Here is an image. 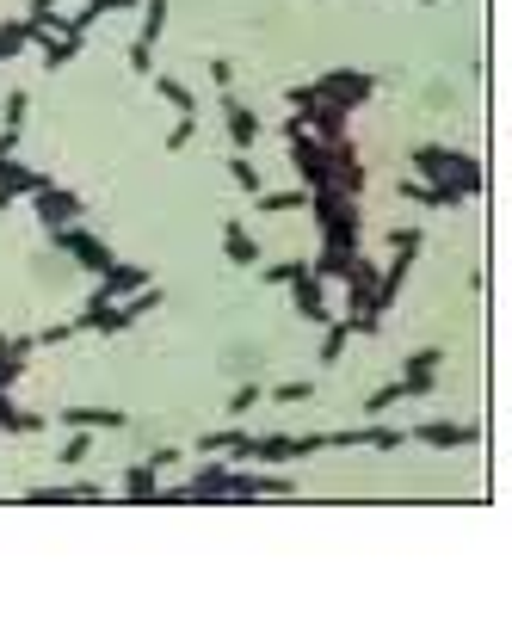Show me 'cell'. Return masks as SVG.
Segmentation results:
<instances>
[{
    "label": "cell",
    "instance_id": "cell-4",
    "mask_svg": "<svg viewBox=\"0 0 512 623\" xmlns=\"http://www.w3.org/2000/svg\"><path fill=\"white\" fill-rule=\"evenodd\" d=\"M31 210H38V223H44V235H50V229H68V223H81L87 198H81V192H68V186H50V179H44V186L31 192Z\"/></svg>",
    "mask_w": 512,
    "mask_h": 623
},
{
    "label": "cell",
    "instance_id": "cell-36",
    "mask_svg": "<svg viewBox=\"0 0 512 623\" xmlns=\"http://www.w3.org/2000/svg\"><path fill=\"white\" fill-rule=\"evenodd\" d=\"M198 136V118H179L173 130H167V149H186V142Z\"/></svg>",
    "mask_w": 512,
    "mask_h": 623
},
{
    "label": "cell",
    "instance_id": "cell-41",
    "mask_svg": "<svg viewBox=\"0 0 512 623\" xmlns=\"http://www.w3.org/2000/svg\"><path fill=\"white\" fill-rule=\"evenodd\" d=\"M420 7H432V0H420Z\"/></svg>",
    "mask_w": 512,
    "mask_h": 623
},
{
    "label": "cell",
    "instance_id": "cell-21",
    "mask_svg": "<svg viewBox=\"0 0 512 623\" xmlns=\"http://www.w3.org/2000/svg\"><path fill=\"white\" fill-rule=\"evenodd\" d=\"M0 432H44V414H25V408H13L7 401V389H0Z\"/></svg>",
    "mask_w": 512,
    "mask_h": 623
},
{
    "label": "cell",
    "instance_id": "cell-14",
    "mask_svg": "<svg viewBox=\"0 0 512 623\" xmlns=\"http://www.w3.org/2000/svg\"><path fill=\"white\" fill-rule=\"evenodd\" d=\"M62 426H81V432H124V408H62Z\"/></svg>",
    "mask_w": 512,
    "mask_h": 623
},
{
    "label": "cell",
    "instance_id": "cell-18",
    "mask_svg": "<svg viewBox=\"0 0 512 623\" xmlns=\"http://www.w3.org/2000/svg\"><path fill=\"white\" fill-rule=\"evenodd\" d=\"M223 253H229V266H260V241H253L241 223L223 229Z\"/></svg>",
    "mask_w": 512,
    "mask_h": 623
},
{
    "label": "cell",
    "instance_id": "cell-31",
    "mask_svg": "<svg viewBox=\"0 0 512 623\" xmlns=\"http://www.w3.org/2000/svg\"><path fill=\"white\" fill-rule=\"evenodd\" d=\"M0 118H7V130H19L31 118V93H7V105H0Z\"/></svg>",
    "mask_w": 512,
    "mask_h": 623
},
{
    "label": "cell",
    "instance_id": "cell-26",
    "mask_svg": "<svg viewBox=\"0 0 512 623\" xmlns=\"http://www.w3.org/2000/svg\"><path fill=\"white\" fill-rule=\"evenodd\" d=\"M142 7H149V13H142V38L136 44H161V31H167V0H142Z\"/></svg>",
    "mask_w": 512,
    "mask_h": 623
},
{
    "label": "cell",
    "instance_id": "cell-5",
    "mask_svg": "<svg viewBox=\"0 0 512 623\" xmlns=\"http://www.w3.org/2000/svg\"><path fill=\"white\" fill-rule=\"evenodd\" d=\"M408 445H432V451H463V445H482V426H457V420H420L408 432Z\"/></svg>",
    "mask_w": 512,
    "mask_h": 623
},
{
    "label": "cell",
    "instance_id": "cell-25",
    "mask_svg": "<svg viewBox=\"0 0 512 623\" xmlns=\"http://www.w3.org/2000/svg\"><path fill=\"white\" fill-rule=\"evenodd\" d=\"M130 7H142V0H87V7L75 13V25H81V31H93L105 13H130Z\"/></svg>",
    "mask_w": 512,
    "mask_h": 623
},
{
    "label": "cell",
    "instance_id": "cell-24",
    "mask_svg": "<svg viewBox=\"0 0 512 623\" xmlns=\"http://www.w3.org/2000/svg\"><path fill=\"white\" fill-rule=\"evenodd\" d=\"M56 457H62V469H75V463H87L93 457V438L81 432V426H68V438L56 445Z\"/></svg>",
    "mask_w": 512,
    "mask_h": 623
},
{
    "label": "cell",
    "instance_id": "cell-38",
    "mask_svg": "<svg viewBox=\"0 0 512 623\" xmlns=\"http://www.w3.org/2000/svg\"><path fill=\"white\" fill-rule=\"evenodd\" d=\"M173 463H179V445H155V451H149V469H161V475H167Z\"/></svg>",
    "mask_w": 512,
    "mask_h": 623
},
{
    "label": "cell",
    "instance_id": "cell-29",
    "mask_svg": "<svg viewBox=\"0 0 512 623\" xmlns=\"http://www.w3.org/2000/svg\"><path fill=\"white\" fill-rule=\"evenodd\" d=\"M75 334H87V315H68V321H56V327H44L38 334V346H68Z\"/></svg>",
    "mask_w": 512,
    "mask_h": 623
},
{
    "label": "cell",
    "instance_id": "cell-13",
    "mask_svg": "<svg viewBox=\"0 0 512 623\" xmlns=\"http://www.w3.org/2000/svg\"><path fill=\"white\" fill-rule=\"evenodd\" d=\"M25 500H31V506H93V500H105V488H93V482H68V488H31Z\"/></svg>",
    "mask_w": 512,
    "mask_h": 623
},
{
    "label": "cell",
    "instance_id": "cell-32",
    "mask_svg": "<svg viewBox=\"0 0 512 623\" xmlns=\"http://www.w3.org/2000/svg\"><path fill=\"white\" fill-rule=\"evenodd\" d=\"M309 395H315L309 383H278V389H272L266 401H278V408H297V401H309Z\"/></svg>",
    "mask_w": 512,
    "mask_h": 623
},
{
    "label": "cell",
    "instance_id": "cell-22",
    "mask_svg": "<svg viewBox=\"0 0 512 623\" xmlns=\"http://www.w3.org/2000/svg\"><path fill=\"white\" fill-rule=\"evenodd\" d=\"M346 346H352V327H346V321H327V334H321V346H315V352H321V364H340V358H346Z\"/></svg>",
    "mask_w": 512,
    "mask_h": 623
},
{
    "label": "cell",
    "instance_id": "cell-34",
    "mask_svg": "<svg viewBox=\"0 0 512 623\" xmlns=\"http://www.w3.org/2000/svg\"><path fill=\"white\" fill-rule=\"evenodd\" d=\"M297 272H309V260H278V266H266V284H290Z\"/></svg>",
    "mask_w": 512,
    "mask_h": 623
},
{
    "label": "cell",
    "instance_id": "cell-3",
    "mask_svg": "<svg viewBox=\"0 0 512 623\" xmlns=\"http://www.w3.org/2000/svg\"><path fill=\"white\" fill-rule=\"evenodd\" d=\"M315 93L334 99L340 112H358V105L377 93V75H358V68H327V75H315Z\"/></svg>",
    "mask_w": 512,
    "mask_h": 623
},
{
    "label": "cell",
    "instance_id": "cell-12",
    "mask_svg": "<svg viewBox=\"0 0 512 623\" xmlns=\"http://www.w3.org/2000/svg\"><path fill=\"white\" fill-rule=\"evenodd\" d=\"M38 44H44V68H68L87 50V31H38Z\"/></svg>",
    "mask_w": 512,
    "mask_h": 623
},
{
    "label": "cell",
    "instance_id": "cell-19",
    "mask_svg": "<svg viewBox=\"0 0 512 623\" xmlns=\"http://www.w3.org/2000/svg\"><path fill=\"white\" fill-rule=\"evenodd\" d=\"M401 445H408V432H395V426H377V420L358 426V451H401Z\"/></svg>",
    "mask_w": 512,
    "mask_h": 623
},
{
    "label": "cell",
    "instance_id": "cell-30",
    "mask_svg": "<svg viewBox=\"0 0 512 623\" xmlns=\"http://www.w3.org/2000/svg\"><path fill=\"white\" fill-rule=\"evenodd\" d=\"M229 173H235V186H241L247 198H260V192H266V179H260V167H253L247 155H235V161H229Z\"/></svg>",
    "mask_w": 512,
    "mask_h": 623
},
{
    "label": "cell",
    "instance_id": "cell-35",
    "mask_svg": "<svg viewBox=\"0 0 512 623\" xmlns=\"http://www.w3.org/2000/svg\"><path fill=\"white\" fill-rule=\"evenodd\" d=\"M408 364H420V371H438V364H445V346H414Z\"/></svg>",
    "mask_w": 512,
    "mask_h": 623
},
{
    "label": "cell",
    "instance_id": "cell-10",
    "mask_svg": "<svg viewBox=\"0 0 512 623\" xmlns=\"http://www.w3.org/2000/svg\"><path fill=\"white\" fill-rule=\"evenodd\" d=\"M229 475H235V463H223V457H210L192 482H186V494L192 500H229Z\"/></svg>",
    "mask_w": 512,
    "mask_h": 623
},
{
    "label": "cell",
    "instance_id": "cell-11",
    "mask_svg": "<svg viewBox=\"0 0 512 623\" xmlns=\"http://www.w3.org/2000/svg\"><path fill=\"white\" fill-rule=\"evenodd\" d=\"M38 186H44V173H38V167H19V161H7V167H0V210H13L19 198H31Z\"/></svg>",
    "mask_w": 512,
    "mask_h": 623
},
{
    "label": "cell",
    "instance_id": "cell-20",
    "mask_svg": "<svg viewBox=\"0 0 512 623\" xmlns=\"http://www.w3.org/2000/svg\"><path fill=\"white\" fill-rule=\"evenodd\" d=\"M155 93L173 105L179 118H198V99H192V87H186V81H173V75H155Z\"/></svg>",
    "mask_w": 512,
    "mask_h": 623
},
{
    "label": "cell",
    "instance_id": "cell-28",
    "mask_svg": "<svg viewBox=\"0 0 512 623\" xmlns=\"http://www.w3.org/2000/svg\"><path fill=\"white\" fill-rule=\"evenodd\" d=\"M253 204H260L266 216H278V210H303V204H309V186H297V192H260Z\"/></svg>",
    "mask_w": 512,
    "mask_h": 623
},
{
    "label": "cell",
    "instance_id": "cell-33",
    "mask_svg": "<svg viewBox=\"0 0 512 623\" xmlns=\"http://www.w3.org/2000/svg\"><path fill=\"white\" fill-rule=\"evenodd\" d=\"M253 401H266V389H260V383H241V389H235V395H229V414H235V420H241V414H247V408H253Z\"/></svg>",
    "mask_w": 512,
    "mask_h": 623
},
{
    "label": "cell",
    "instance_id": "cell-2",
    "mask_svg": "<svg viewBox=\"0 0 512 623\" xmlns=\"http://www.w3.org/2000/svg\"><path fill=\"white\" fill-rule=\"evenodd\" d=\"M50 241H56V247H62V253H68V260H75L81 272H93V278H99L105 266L118 260V253L105 247V241H99L93 229H81V223H68V229H50Z\"/></svg>",
    "mask_w": 512,
    "mask_h": 623
},
{
    "label": "cell",
    "instance_id": "cell-8",
    "mask_svg": "<svg viewBox=\"0 0 512 623\" xmlns=\"http://www.w3.org/2000/svg\"><path fill=\"white\" fill-rule=\"evenodd\" d=\"M216 112H223V124H229V136H235V149H253V142H260V118H253L229 87L216 93Z\"/></svg>",
    "mask_w": 512,
    "mask_h": 623
},
{
    "label": "cell",
    "instance_id": "cell-37",
    "mask_svg": "<svg viewBox=\"0 0 512 623\" xmlns=\"http://www.w3.org/2000/svg\"><path fill=\"white\" fill-rule=\"evenodd\" d=\"M130 68H136V75H155V50L149 44H130Z\"/></svg>",
    "mask_w": 512,
    "mask_h": 623
},
{
    "label": "cell",
    "instance_id": "cell-6",
    "mask_svg": "<svg viewBox=\"0 0 512 623\" xmlns=\"http://www.w3.org/2000/svg\"><path fill=\"white\" fill-rule=\"evenodd\" d=\"M142 284H155V272H142V266H124V260H112L99 272V290H93V303H124V297H136Z\"/></svg>",
    "mask_w": 512,
    "mask_h": 623
},
{
    "label": "cell",
    "instance_id": "cell-7",
    "mask_svg": "<svg viewBox=\"0 0 512 623\" xmlns=\"http://www.w3.org/2000/svg\"><path fill=\"white\" fill-rule=\"evenodd\" d=\"M290 309H297L303 321H315V327H327V278L297 272V278H290Z\"/></svg>",
    "mask_w": 512,
    "mask_h": 623
},
{
    "label": "cell",
    "instance_id": "cell-39",
    "mask_svg": "<svg viewBox=\"0 0 512 623\" xmlns=\"http://www.w3.org/2000/svg\"><path fill=\"white\" fill-rule=\"evenodd\" d=\"M13 149H19V130H0V167L13 161Z\"/></svg>",
    "mask_w": 512,
    "mask_h": 623
},
{
    "label": "cell",
    "instance_id": "cell-17",
    "mask_svg": "<svg viewBox=\"0 0 512 623\" xmlns=\"http://www.w3.org/2000/svg\"><path fill=\"white\" fill-rule=\"evenodd\" d=\"M38 19H13V25H0V62H7V56H19V50H31V44H38Z\"/></svg>",
    "mask_w": 512,
    "mask_h": 623
},
{
    "label": "cell",
    "instance_id": "cell-16",
    "mask_svg": "<svg viewBox=\"0 0 512 623\" xmlns=\"http://www.w3.org/2000/svg\"><path fill=\"white\" fill-rule=\"evenodd\" d=\"M124 500H161V469L130 463V469H124Z\"/></svg>",
    "mask_w": 512,
    "mask_h": 623
},
{
    "label": "cell",
    "instance_id": "cell-15",
    "mask_svg": "<svg viewBox=\"0 0 512 623\" xmlns=\"http://www.w3.org/2000/svg\"><path fill=\"white\" fill-rule=\"evenodd\" d=\"M31 346H38V340H25V334H19V340H7V334H0V389H13V383H19L25 352H31Z\"/></svg>",
    "mask_w": 512,
    "mask_h": 623
},
{
    "label": "cell",
    "instance_id": "cell-1",
    "mask_svg": "<svg viewBox=\"0 0 512 623\" xmlns=\"http://www.w3.org/2000/svg\"><path fill=\"white\" fill-rule=\"evenodd\" d=\"M414 173L426 179H469L475 192H482V161L475 155H463V149H445V142H426V149H414Z\"/></svg>",
    "mask_w": 512,
    "mask_h": 623
},
{
    "label": "cell",
    "instance_id": "cell-23",
    "mask_svg": "<svg viewBox=\"0 0 512 623\" xmlns=\"http://www.w3.org/2000/svg\"><path fill=\"white\" fill-rule=\"evenodd\" d=\"M241 438H247L241 426H216V432H204V438H198V451H204V457H229V451L241 445Z\"/></svg>",
    "mask_w": 512,
    "mask_h": 623
},
{
    "label": "cell",
    "instance_id": "cell-40",
    "mask_svg": "<svg viewBox=\"0 0 512 623\" xmlns=\"http://www.w3.org/2000/svg\"><path fill=\"white\" fill-rule=\"evenodd\" d=\"M56 7H62V0H31V13H25V19H44V13H56Z\"/></svg>",
    "mask_w": 512,
    "mask_h": 623
},
{
    "label": "cell",
    "instance_id": "cell-27",
    "mask_svg": "<svg viewBox=\"0 0 512 623\" xmlns=\"http://www.w3.org/2000/svg\"><path fill=\"white\" fill-rule=\"evenodd\" d=\"M395 401H408V389H401V383H383V389H371V395H364V420H377V414H389V408H395Z\"/></svg>",
    "mask_w": 512,
    "mask_h": 623
},
{
    "label": "cell",
    "instance_id": "cell-9",
    "mask_svg": "<svg viewBox=\"0 0 512 623\" xmlns=\"http://www.w3.org/2000/svg\"><path fill=\"white\" fill-rule=\"evenodd\" d=\"M327 149H334V192L358 198V192H364V179H371V173H364V161L352 155V142H346V136H334Z\"/></svg>",
    "mask_w": 512,
    "mask_h": 623
}]
</instances>
